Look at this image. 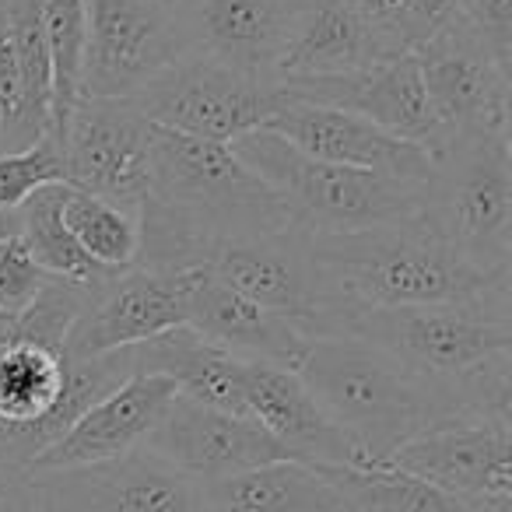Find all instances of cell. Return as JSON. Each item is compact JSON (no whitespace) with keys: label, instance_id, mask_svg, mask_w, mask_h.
I'll return each mask as SVG.
<instances>
[{"label":"cell","instance_id":"6da1fadb","mask_svg":"<svg viewBox=\"0 0 512 512\" xmlns=\"http://www.w3.org/2000/svg\"><path fill=\"white\" fill-rule=\"evenodd\" d=\"M295 225L288 204L232 151L151 127V183L141 204L144 271H197L225 239Z\"/></svg>","mask_w":512,"mask_h":512},{"label":"cell","instance_id":"7a4b0ae2","mask_svg":"<svg viewBox=\"0 0 512 512\" xmlns=\"http://www.w3.org/2000/svg\"><path fill=\"white\" fill-rule=\"evenodd\" d=\"M316 264L348 306H467L512 313V274H484L418 218L348 235L309 232Z\"/></svg>","mask_w":512,"mask_h":512},{"label":"cell","instance_id":"3957f363","mask_svg":"<svg viewBox=\"0 0 512 512\" xmlns=\"http://www.w3.org/2000/svg\"><path fill=\"white\" fill-rule=\"evenodd\" d=\"M232 151L288 204L295 225L313 235L369 232L404 225L421 214L425 183L330 165L285 144L271 130L235 137Z\"/></svg>","mask_w":512,"mask_h":512},{"label":"cell","instance_id":"277c9868","mask_svg":"<svg viewBox=\"0 0 512 512\" xmlns=\"http://www.w3.org/2000/svg\"><path fill=\"white\" fill-rule=\"evenodd\" d=\"M418 221L484 274H512L509 137H449L421 190Z\"/></svg>","mask_w":512,"mask_h":512},{"label":"cell","instance_id":"5b68a950","mask_svg":"<svg viewBox=\"0 0 512 512\" xmlns=\"http://www.w3.org/2000/svg\"><path fill=\"white\" fill-rule=\"evenodd\" d=\"M334 337H358L421 376L460 383L495 358L512 355V313L467 306H348Z\"/></svg>","mask_w":512,"mask_h":512},{"label":"cell","instance_id":"8992f818","mask_svg":"<svg viewBox=\"0 0 512 512\" xmlns=\"http://www.w3.org/2000/svg\"><path fill=\"white\" fill-rule=\"evenodd\" d=\"M204 271H211L232 292L288 320L309 341L334 337L337 320L348 309V302L316 264L309 232L299 225L225 239L211 253Z\"/></svg>","mask_w":512,"mask_h":512},{"label":"cell","instance_id":"52a82bcc","mask_svg":"<svg viewBox=\"0 0 512 512\" xmlns=\"http://www.w3.org/2000/svg\"><path fill=\"white\" fill-rule=\"evenodd\" d=\"M151 127L232 144L260 130L281 106L278 81L249 78L204 57H183L130 99Z\"/></svg>","mask_w":512,"mask_h":512},{"label":"cell","instance_id":"ba28073f","mask_svg":"<svg viewBox=\"0 0 512 512\" xmlns=\"http://www.w3.org/2000/svg\"><path fill=\"white\" fill-rule=\"evenodd\" d=\"M85 99H134L183 60L169 0H85Z\"/></svg>","mask_w":512,"mask_h":512},{"label":"cell","instance_id":"9c48e42d","mask_svg":"<svg viewBox=\"0 0 512 512\" xmlns=\"http://www.w3.org/2000/svg\"><path fill=\"white\" fill-rule=\"evenodd\" d=\"M428 106L449 137H509L512 71L488 53V46L453 18L442 32L414 50Z\"/></svg>","mask_w":512,"mask_h":512},{"label":"cell","instance_id":"30bf717a","mask_svg":"<svg viewBox=\"0 0 512 512\" xmlns=\"http://www.w3.org/2000/svg\"><path fill=\"white\" fill-rule=\"evenodd\" d=\"M67 186L134 211L151 183V123L130 99H85L71 109L64 130Z\"/></svg>","mask_w":512,"mask_h":512},{"label":"cell","instance_id":"8fae6325","mask_svg":"<svg viewBox=\"0 0 512 512\" xmlns=\"http://www.w3.org/2000/svg\"><path fill=\"white\" fill-rule=\"evenodd\" d=\"M309 0H169L186 57L278 81Z\"/></svg>","mask_w":512,"mask_h":512},{"label":"cell","instance_id":"7c38bea8","mask_svg":"<svg viewBox=\"0 0 512 512\" xmlns=\"http://www.w3.org/2000/svg\"><path fill=\"white\" fill-rule=\"evenodd\" d=\"M386 463L474 512H512V425L460 421L435 428L404 442Z\"/></svg>","mask_w":512,"mask_h":512},{"label":"cell","instance_id":"4fadbf2b","mask_svg":"<svg viewBox=\"0 0 512 512\" xmlns=\"http://www.w3.org/2000/svg\"><path fill=\"white\" fill-rule=\"evenodd\" d=\"M281 102H309V106H330L355 113L376 123L379 130L418 144L428 155H439L446 134L439 130L428 106L425 85L414 53L386 60L369 71L330 74V78H278Z\"/></svg>","mask_w":512,"mask_h":512},{"label":"cell","instance_id":"5bb4252c","mask_svg":"<svg viewBox=\"0 0 512 512\" xmlns=\"http://www.w3.org/2000/svg\"><path fill=\"white\" fill-rule=\"evenodd\" d=\"M36 477L39 512H197L200 484L148 449Z\"/></svg>","mask_w":512,"mask_h":512},{"label":"cell","instance_id":"9a60e30c","mask_svg":"<svg viewBox=\"0 0 512 512\" xmlns=\"http://www.w3.org/2000/svg\"><path fill=\"white\" fill-rule=\"evenodd\" d=\"M141 449L155 453L158 460H165L197 484L292 460L253 418L204 407L179 393L169 400Z\"/></svg>","mask_w":512,"mask_h":512},{"label":"cell","instance_id":"2e32d148","mask_svg":"<svg viewBox=\"0 0 512 512\" xmlns=\"http://www.w3.org/2000/svg\"><path fill=\"white\" fill-rule=\"evenodd\" d=\"M186 285L190 271H130L92 295L85 313L67 330V358H99L134 348L165 330L186 327Z\"/></svg>","mask_w":512,"mask_h":512},{"label":"cell","instance_id":"e0dca14e","mask_svg":"<svg viewBox=\"0 0 512 512\" xmlns=\"http://www.w3.org/2000/svg\"><path fill=\"white\" fill-rule=\"evenodd\" d=\"M260 130H271L295 151L330 165L379 172V176L407 179V183H425L432 172V155L425 148L400 141V137L379 130L376 123L344 113V109L281 102L278 113Z\"/></svg>","mask_w":512,"mask_h":512},{"label":"cell","instance_id":"ac0fdd59","mask_svg":"<svg viewBox=\"0 0 512 512\" xmlns=\"http://www.w3.org/2000/svg\"><path fill=\"white\" fill-rule=\"evenodd\" d=\"M246 411L295 463L306 467H362L355 442L327 418L299 372L278 365H242Z\"/></svg>","mask_w":512,"mask_h":512},{"label":"cell","instance_id":"d6986e66","mask_svg":"<svg viewBox=\"0 0 512 512\" xmlns=\"http://www.w3.org/2000/svg\"><path fill=\"white\" fill-rule=\"evenodd\" d=\"M172 397H176V386L169 379L130 376L123 386L106 393L99 404L88 407L53 446H46L29 463V470L32 474L71 470L134 453V449L144 446V439L158 425Z\"/></svg>","mask_w":512,"mask_h":512},{"label":"cell","instance_id":"ffe728a7","mask_svg":"<svg viewBox=\"0 0 512 512\" xmlns=\"http://www.w3.org/2000/svg\"><path fill=\"white\" fill-rule=\"evenodd\" d=\"M186 327L239 362H264L292 372L299 369L309 348V337H302L292 323L274 316L271 309L256 306L246 295L232 292L204 267L190 271Z\"/></svg>","mask_w":512,"mask_h":512},{"label":"cell","instance_id":"44dd1931","mask_svg":"<svg viewBox=\"0 0 512 512\" xmlns=\"http://www.w3.org/2000/svg\"><path fill=\"white\" fill-rule=\"evenodd\" d=\"M67 355L25 337L0 341V446L29 467L53 446V411L64 393Z\"/></svg>","mask_w":512,"mask_h":512},{"label":"cell","instance_id":"7402d4cb","mask_svg":"<svg viewBox=\"0 0 512 512\" xmlns=\"http://www.w3.org/2000/svg\"><path fill=\"white\" fill-rule=\"evenodd\" d=\"M123 355H127L130 376H162L176 386L179 397L249 418L246 393H242V365L246 362L214 348L190 327L165 330L151 341L123 348Z\"/></svg>","mask_w":512,"mask_h":512},{"label":"cell","instance_id":"603a6c76","mask_svg":"<svg viewBox=\"0 0 512 512\" xmlns=\"http://www.w3.org/2000/svg\"><path fill=\"white\" fill-rule=\"evenodd\" d=\"M397 53L365 25L351 0H309L278 78H330L369 71Z\"/></svg>","mask_w":512,"mask_h":512},{"label":"cell","instance_id":"cb8c5ba5","mask_svg":"<svg viewBox=\"0 0 512 512\" xmlns=\"http://www.w3.org/2000/svg\"><path fill=\"white\" fill-rule=\"evenodd\" d=\"M197 512H351L316 467L295 460L200 484Z\"/></svg>","mask_w":512,"mask_h":512},{"label":"cell","instance_id":"d4e9b609","mask_svg":"<svg viewBox=\"0 0 512 512\" xmlns=\"http://www.w3.org/2000/svg\"><path fill=\"white\" fill-rule=\"evenodd\" d=\"M43 8L46 0H4L18 53V71H22L18 109L4 127V141H0L4 151L29 148L50 130V53H46Z\"/></svg>","mask_w":512,"mask_h":512},{"label":"cell","instance_id":"484cf974","mask_svg":"<svg viewBox=\"0 0 512 512\" xmlns=\"http://www.w3.org/2000/svg\"><path fill=\"white\" fill-rule=\"evenodd\" d=\"M60 186L53 183L36 190L22 207L15 211L18 218V239L25 242L29 256L43 267L50 278L78 281V285H106L123 271H106L74 242V235L67 232L64 218H60Z\"/></svg>","mask_w":512,"mask_h":512},{"label":"cell","instance_id":"4316f807","mask_svg":"<svg viewBox=\"0 0 512 512\" xmlns=\"http://www.w3.org/2000/svg\"><path fill=\"white\" fill-rule=\"evenodd\" d=\"M351 512H474L453 495L432 488L390 463L376 467H316Z\"/></svg>","mask_w":512,"mask_h":512},{"label":"cell","instance_id":"83f0119b","mask_svg":"<svg viewBox=\"0 0 512 512\" xmlns=\"http://www.w3.org/2000/svg\"><path fill=\"white\" fill-rule=\"evenodd\" d=\"M60 218L81 249L106 271H130L137 267V246H141V218L134 211L109 204L102 197L60 186Z\"/></svg>","mask_w":512,"mask_h":512},{"label":"cell","instance_id":"f1b7e54d","mask_svg":"<svg viewBox=\"0 0 512 512\" xmlns=\"http://www.w3.org/2000/svg\"><path fill=\"white\" fill-rule=\"evenodd\" d=\"M46 53H50V130L46 134L64 148L71 109L81 99V67H85V0H46L43 8Z\"/></svg>","mask_w":512,"mask_h":512},{"label":"cell","instance_id":"f546056e","mask_svg":"<svg viewBox=\"0 0 512 512\" xmlns=\"http://www.w3.org/2000/svg\"><path fill=\"white\" fill-rule=\"evenodd\" d=\"M67 183L64 148L50 134L22 151H0V211H18L36 190Z\"/></svg>","mask_w":512,"mask_h":512},{"label":"cell","instance_id":"4dcf8cb0","mask_svg":"<svg viewBox=\"0 0 512 512\" xmlns=\"http://www.w3.org/2000/svg\"><path fill=\"white\" fill-rule=\"evenodd\" d=\"M46 281H50V274L32 260L18 235L0 239V313L18 320L39 299Z\"/></svg>","mask_w":512,"mask_h":512},{"label":"cell","instance_id":"1f68e13d","mask_svg":"<svg viewBox=\"0 0 512 512\" xmlns=\"http://www.w3.org/2000/svg\"><path fill=\"white\" fill-rule=\"evenodd\" d=\"M467 29L502 67H512V0H456Z\"/></svg>","mask_w":512,"mask_h":512},{"label":"cell","instance_id":"d6a6232c","mask_svg":"<svg viewBox=\"0 0 512 512\" xmlns=\"http://www.w3.org/2000/svg\"><path fill=\"white\" fill-rule=\"evenodd\" d=\"M453 18H460L456 0H400V32H404L407 50H418L421 43L446 29Z\"/></svg>","mask_w":512,"mask_h":512},{"label":"cell","instance_id":"836d02e7","mask_svg":"<svg viewBox=\"0 0 512 512\" xmlns=\"http://www.w3.org/2000/svg\"><path fill=\"white\" fill-rule=\"evenodd\" d=\"M0 512H39L36 477L4 446H0Z\"/></svg>","mask_w":512,"mask_h":512},{"label":"cell","instance_id":"e575fe53","mask_svg":"<svg viewBox=\"0 0 512 512\" xmlns=\"http://www.w3.org/2000/svg\"><path fill=\"white\" fill-rule=\"evenodd\" d=\"M351 4L365 18V25L383 39L386 50L397 53V57L411 53L404 43V32H400V0H351Z\"/></svg>","mask_w":512,"mask_h":512},{"label":"cell","instance_id":"d590c367","mask_svg":"<svg viewBox=\"0 0 512 512\" xmlns=\"http://www.w3.org/2000/svg\"><path fill=\"white\" fill-rule=\"evenodd\" d=\"M18 95H22V71H18V53H15V39H11L8 11H4V0H0V106H4L8 120L18 109Z\"/></svg>","mask_w":512,"mask_h":512},{"label":"cell","instance_id":"8d00e7d4","mask_svg":"<svg viewBox=\"0 0 512 512\" xmlns=\"http://www.w3.org/2000/svg\"><path fill=\"white\" fill-rule=\"evenodd\" d=\"M11 235H18L15 211H0V239H11Z\"/></svg>","mask_w":512,"mask_h":512},{"label":"cell","instance_id":"74e56055","mask_svg":"<svg viewBox=\"0 0 512 512\" xmlns=\"http://www.w3.org/2000/svg\"><path fill=\"white\" fill-rule=\"evenodd\" d=\"M11 327H15V320L0 313V341H4V337H11Z\"/></svg>","mask_w":512,"mask_h":512},{"label":"cell","instance_id":"f35d334b","mask_svg":"<svg viewBox=\"0 0 512 512\" xmlns=\"http://www.w3.org/2000/svg\"><path fill=\"white\" fill-rule=\"evenodd\" d=\"M4 127H8V113H4V106H0V141H4ZM4 151V148H0Z\"/></svg>","mask_w":512,"mask_h":512}]
</instances>
